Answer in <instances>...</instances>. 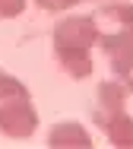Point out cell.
Returning a JSON list of instances; mask_svg holds the SVG:
<instances>
[{
  "label": "cell",
  "mask_w": 133,
  "mask_h": 149,
  "mask_svg": "<svg viewBox=\"0 0 133 149\" xmlns=\"http://www.w3.org/2000/svg\"><path fill=\"white\" fill-rule=\"evenodd\" d=\"M38 130V111L32 105V95H13L0 102V133L10 140H29Z\"/></svg>",
  "instance_id": "2"
},
{
  "label": "cell",
  "mask_w": 133,
  "mask_h": 149,
  "mask_svg": "<svg viewBox=\"0 0 133 149\" xmlns=\"http://www.w3.org/2000/svg\"><path fill=\"white\" fill-rule=\"evenodd\" d=\"M38 3V10H44V13H66L70 6H76V3H82V0H35Z\"/></svg>",
  "instance_id": "9"
},
{
  "label": "cell",
  "mask_w": 133,
  "mask_h": 149,
  "mask_svg": "<svg viewBox=\"0 0 133 149\" xmlns=\"http://www.w3.org/2000/svg\"><path fill=\"white\" fill-rule=\"evenodd\" d=\"M98 45V29H95V19L92 16H64L54 22L51 32V48H54V57L57 67L64 70L66 76L73 79H89L95 63H92V48Z\"/></svg>",
  "instance_id": "1"
},
{
  "label": "cell",
  "mask_w": 133,
  "mask_h": 149,
  "mask_svg": "<svg viewBox=\"0 0 133 149\" xmlns=\"http://www.w3.org/2000/svg\"><path fill=\"white\" fill-rule=\"evenodd\" d=\"M101 51L108 54V67L114 73V79H121L127 92L133 95V35H124L111 45H101Z\"/></svg>",
  "instance_id": "5"
},
{
  "label": "cell",
  "mask_w": 133,
  "mask_h": 149,
  "mask_svg": "<svg viewBox=\"0 0 133 149\" xmlns=\"http://www.w3.org/2000/svg\"><path fill=\"white\" fill-rule=\"evenodd\" d=\"M105 136H108L111 146H117V149H133V118L124 111L121 118H114L105 127Z\"/></svg>",
  "instance_id": "7"
},
{
  "label": "cell",
  "mask_w": 133,
  "mask_h": 149,
  "mask_svg": "<svg viewBox=\"0 0 133 149\" xmlns=\"http://www.w3.org/2000/svg\"><path fill=\"white\" fill-rule=\"evenodd\" d=\"M92 3H101V0H92Z\"/></svg>",
  "instance_id": "11"
},
{
  "label": "cell",
  "mask_w": 133,
  "mask_h": 149,
  "mask_svg": "<svg viewBox=\"0 0 133 149\" xmlns=\"http://www.w3.org/2000/svg\"><path fill=\"white\" fill-rule=\"evenodd\" d=\"M92 19H95V29H98V48L111 45L124 35H133V3H124V0L101 3L92 13Z\"/></svg>",
  "instance_id": "4"
},
{
  "label": "cell",
  "mask_w": 133,
  "mask_h": 149,
  "mask_svg": "<svg viewBox=\"0 0 133 149\" xmlns=\"http://www.w3.org/2000/svg\"><path fill=\"white\" fill-rule=\"evenodd\" d=\"M48 146L51 149H92V136L79 120H57L48 130Z\"/></svg>",
  "instance_id": "6"
},
{
  "label": "cell",
  "mask_w": 133,
  "mask_h": 149,
  "mask_svg": "<svg viewBox=\"0 0 133 149\" xmlns=\"http://www.w3.org/2000/svg\"><path fill=\"white\" fill-rule=\"evenodd\" d=\"M26 10V0H0V19H16L22 16Z\"/></svg>",
  "instance_id": "10"
},
{
  "label": "cell",
  "mask_w": 133,
  "mask_h": 149,
  "mask_svg": "<svg viewBox=\"0 0 133 149\" xmlns=\"http://www.w3.org/2000/svg\"><path fill=\"white\" fill-rule=\"evenodd\" d=\"M26 83L22 79H16L13 73H6V70H0V102L3 98H13V95H26Z\"/></svg>",
  "instance_id": "8"
},
{
  "label": "cell",
  "mask_w": 133,
  "mask_h": 149,
  "mask_svg": "<svg viewBox=\"0 0 133 149\" xmlns=\"http://www.w3.org/2000/svg\"><path fill=\"white\" fill-rule=\"evenodd\" d=\"M127 86L121 79H101L95 86V95H92V105H89V114H92V124L105 130L114 118H121L127 111Z\"/></svg>",
  "instance_id": "3"
}]
</instances>
